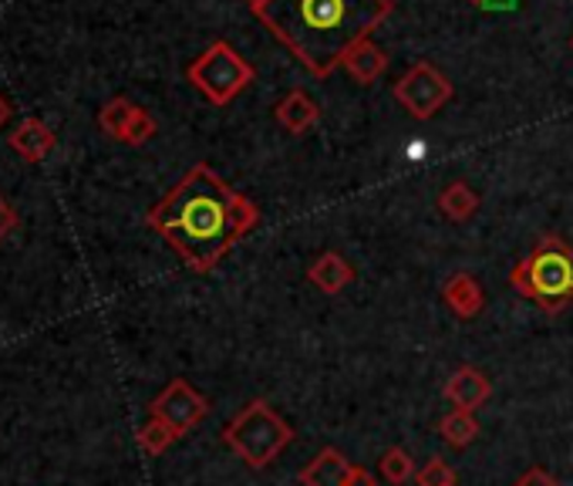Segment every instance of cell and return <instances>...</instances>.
Returning a JSON list of instances; mask_svg holds the SVG:
<instances>
[{
  "label": "cell",
  "mask_w": 573,
  "mask_h": 486,
  "mask_svg": "<svg viewBox=\"0 0 573 486\" xmlns=\"http://www.w3.org/2000/svg\"><path fill=\"white\" fill-rule=\"evenodd\" d=\"M146 224L190 271L209 274L260 224V210L199 162L149 210Z\"/></svg>",
  "instance_id": "cell-1"
},
{
  "label": "cell",
  "mask_w": 573,
  "mask_h": 486,
  "mask_svg": "<svg viewBox=\"0 0 573 486\" xmlns=\"http://www.w3.org/2000/svg\"><path fill=\"white\" fill-rule=\"evenodd\" d=\"M394 11L391 0H263L256 21L311 71L328 78L355 44L368 41Z\"/></svg>",
  "instance_id": "cell-2"
},
{
  "label": "cell",
  "mask_w": 573,
  "mask_h": 486,
  "mask_svg": "<svg viewBox=\"0 0 573 486\" xmlns=\"http://www.w3.org/2000/svg\"><path fill=\"white\" fill-rule=\"evenodd\" d=\"M509 284L540 304L547 315H560L573 301V247L553 234L540 237L537 247L513 268Z\"/></svg>",
  "instance_id": "cell-3"
},
{
  "label": "cell",
  "mask_w": 573,
  "mask_h": 486,
  "mask_svg": "<svg viewBox=\"0 0 573 486\" xmlns=\"http://www.w3.org/2000/svg\"><path fill=\"white\" fill-rule=\"evenodd\" d=\"M290 439H294V429L280 419V412H274L263 399L250 403L224 429V443L253 470L271 466L290 447Z\"/></svg>",
  "instance_id": "cell-4"
},
{
  "label": "cell",
  "mask_w": 573,
  "mask_h": 486,
  "mask_svg": "<svg viewBox=\"0 0 573 486\" xmlns=\"http://www.w3.org/2000/svg\"><path fill=\"white\" fill-rule=\"evenodd\" d=\"M186 78L196 92L213 105H230L240 92L253 84V65L227 41H213L209 48L186 68Z\"/></svg>",
  "instance_id": "cell-5"
},
{
  "label": "cell",
  "mask_w": 573,
  "mask_h": 486,
  "mask_svg": "<svg viewBox=\"0 0 573 486\" xmlns=\"http://www.w3.org/2000/svg\"><path fill=\"white\" fill-rule=\"evenodd\" d=\"M391 95L412 118L428 122L452 102V81L446 78V71H438L435 65L419 61L399 81H394Z\"/></svg>",
  "instance_id": "cell-6"
},
{
  "label": "cell",
  "mask_w": 573,
  "mask_h": 486,
  "mask_svg": "<svg viewBox=\"0 0 573 486\" xmlns=\"http://www.w3.org/2000/svg\"><path fill=\"white\" fill-rule=\"evenodd\" d=\"M149 416L162 419L175 436H186V432H193L209 416V403L203 399V395L190 382L172 378L165 385V392L149 406Z\"/></svg>",
  "instance_id": "cell-7"
},
{
  "label": "cell",
  "mask_w": 573,
  "mask_h": 486,
  "mask_svg": "<svg viewBox=\"0 0 573 486\" xmlns=\"http://www.w3.org/2000/svg\"><path fill=\"white\" fill-rule=\"evenodd\" d=\"M490 395H493V385L490 378L482 375L479 369H459L452 372V378L446 382V399L462 409V412H475L479 406H486L490 403Z\"/></svg>",
  "instance_id": "cell-8"
},
{
  "label": "cell",
  "mask_w": 573,
  "mask_h": 486,
  "mask_svg": "<svg viewBox=\"0 0 573 486\" xmlns=\"http://www.w3.org/2000/svg\"><path fill=\"white\" fill-rule=\"evenodd\" d=\"M277 122L290 132V136H303V132H311L318 122H321V105L303 92V88H294L287 92L277 109H274Z\"/></svg>",
  "instance_id": "cell-9"
},
{
  "label": "cell",
  "mask_w": 573,
  "mask_h": 486,
  "mask_svg": "<svg viewBox=\"0 0 573 486\" xmlns=\"http://www.w3.org/2000/svg\"><path fill=\"white\" fill-rule=\"evenodd\" d=\"M443 297H446V304H449V312H452L456 318H462V321H472V318L482 312V304H486V297H482V287H479L475 278L466 274V271H456V274L446 281Z\"/></svg>",
  "instance_id": "cell-10"
},
{
  "label": "cell",
  "mask_w": 573,
  "mask_h": 486,
  "mask_svg": "<svg viewBox=\"0 0 573 486\" xmlns=\"http://www.w3.org/2000/svg\"><path fill=\"white\" fill-rule=\"evenodd\" d=\"M341 68H344L351 78H355L358 84H375V81L388 71V55L368 37V41L355 44V48H351V52L344 55Z\"/></svg>",
  "instance_id": "cell-11"
},
{
  "label": "cell",
  "mask_w": 573,
  "mask_h": 486,
  "mask_svg": "<svg viewBox=\"0 0 573 486\" xmlns=\"http://www.w3.org/2000/svg\"><path fill=\"white\" fill-rule=\"evenodd\" d=\"M307 281H311L318 291L324 294H341L351 281H355V268L334 250H324L314 263H311V271H307Z\"/></svg>",
  "instance_id": "cell-12"
},
{
  "label": "cell",
  "mask_w": 573,
  "mask_h": 486,
  "mask_svg": "<svg viewBox=\"0 0 573 486\" xmlns=\"http://www.w3.org/2000/svg\"><path fill=\"white\" fill-rule=\"evenodd\" d=\"M351 470L355 466L344 460L341 450H324L311 460V466L300 470V483L303 486H347Z\"/></svg>",
  "instance_id": "cell-13"
},
{
  "label": "cell",
  "mask_w": 573,
  "mask_h": 486,
  "mask_svg": "<svg viewBox=\"0 0 573 486\" xmlns=\"http://www.w3.org/2000/svg\"><path fill=\"white\" fill-rule=\"evenodd\" d=\"M55 132L44 125L41 118H27V122H21L18 125V132L11 136V149L21 156V159H27V162H41L44 156H48L51 149H55Z\"/></svg>",
  "instance_id": "cell-14"
},
{
  "label": "cell",
  "mask_w": 573,
  "mask_h": 486,
  "mask_svg": "<svg viewBox=\"0 0 573 486\" xmlns=\"http://www.w3.org/2000/svg\"><path fill=\"white\" fill-rule=\"evenodd\" d=\"M438 210H443V216L452 219V224H466L479 210V193L469 183H449L438 193Z\"/></svg>",
  "instance_id": "cell-15"
},
{
  "label": "cell",
  "mask_w": 573,
  "mask_h": 486,
  "mask_svg": "<svg viewBox=\"0 0 573 486\" xmlns=\"http://www.w3.org/2000/svg\"><path fill=\"white\" fill-rule=\"evenodd\" d=\"M438 432H443V439L449 447H456V450H466L472 439L479 436V422H475V416L472 412H462V409H456V412H449L443 422H438Z\"/></svg>",
  "instance_id": "cell-16"
},
{
  "label": "cell",
  "mask_w": 573,
  "mask_h": 486,
  "mask_svg": "<svg viewBox=\"0 0 573 486\" xmlns=\"http://www.w3.org/2000/svg\"><path fill=\"white\" fill-rule=\"evenodd\" d=\"M136 109H139V105H131L128 99H112V102H105V109L99 112V125H102L105 136H112V139L122 143V136H125V128H128L131 115H136Z\"/></svg>",
  "instance_id": "cell-17"
},
{
  "label": "cell",
  "mask_w": 573,
  "mask_h": 486,
  "mask_svg": "<svg viewBox=\"0 0 573 486\" xmlns=\"http://www.w3.org/2000/svg\"><path fill=\"white\" fill-rule=\"evenodd\" d=\"M378 466H381V476L391 483V486H405L409 479H415V460L402 450V447H391L381 460H378Z\"/></svg>",
  "instance_id": "cell-18"
},
{
  "label": "cell",
  "mask_w": 573,
  "mask_h": 486,
  "mask_svg": "<svg viewBox=\"0 0 573 486\" xmlns=\"http://www.w3.org/2000/svg\"><path fill=\"white\" fill-rule=\"evenodd\" d=\"M175 439H180V436H175L162 419H149L146 426H142V432H139V447L149 453V456H159V453H165L172 443H175Z\"/></svg>",
  "instance_id": "cell-19"
},
{
  "label": "cell",
  "mask_w": 573,
  "mask_h": 486,
  "mask_svg": "<svg viewBox=\"0 0 573 486\" xmlns=\"http://www.w3.org/2000/svg\"><path fill=\"white\" fill-rule=\"evenodd\" d=\"M156 132H159L156 118H152L146 109H136V115H131V122H128V128H125L122 143H125V146H146V143L156 136Z\"/></svg>",
  "instance_id": "cell-20"
},
{
  "label": "cell",
  "mask_w": 573,
  "mask_h": 486,
  "mask_svg": "<svg viewBox=\"0 0 573 486\" xmlns=\"http://www.w3.org/2000/svg\"><path fill=\"white\" fill-rule=\"evenodd\" d=\"M419 486H456V470L446 460H428L419 473H415Z\"/></svg>",
  "instance_id": "cell-21"
},
{
  "label": "cell",
  "mask_w": 573,
  "mask_h": 486,
  "mask_svg": "<svg viewBox=\"0 0 573 486\" xmlns=\"http://www.w3.org/2000/svg\"><path fill=\"white\" fill-rule=\"evenodd\" d=\"M513 486H560L547 470H540V466H534V470H526Z\"/></svg>",
  "instance_id": "cell-22"
},
{
  "label": "cell",
  "mask_w": 573,
  "mask_h": 486,
  "mask_svg": "<svg viewBox=\"0 0 573 486\" xmlns=\"http://www.w3.org/2000/svg\"><path fill=\"white\" fill-rule=\"evenodd\" d=\"M14 227H18V210L0 196V240H4Z\"/></svg>",
  "instance_id": "cell-23"
},
{
  "label": "cell",
  "mask_w": 573,
  "mask_h": 486,
  "mask_svg": "<svg viewBox=\"0 0 573 486\" xmlns=\"http://www.w3.org/2000/svg\"><path fill=\"white\" fill-rule=\"evenodd\" d=\"M347 486H378V479H375V473H371V470H365V466H355V470H351V479H347Z\"/></svg>",
  "instance_id": "cell-24"
},
{
  "label": "cell",
  "mask_w": 573,
  "mask_h": 486,
  "mask_svg": "<svg viewBox=\"0 0 573 486\" xmlns=\"http://www.w3.org/2000/svg\"><path fill=\"white\" fill-rule=\"evenodd\" d=\"M11 112H14V109H11V102H8L4 95H0V125H4V122L11 118Z\"/></svg>",
  "instance_id": "cell-25"
},
{
  "label": "cell",
  "mask_w": 573,
  "mask_h": 486,
  "mask_svg": "<svg viewBox=\"0 0 573 486\" xmlns=\"http://www.w3.org/2000/svg\"><path fill=\"white\" fill-rule=\"evenodd\" d=\"M469 4H472V8H479V11H482V8H486V0H469Z\"/></svg>",
  "instance_id": "cell-26"
},
{
  "label": "cell",
  "mask_w": 573,
  "mask_h": 486,
  "mask_svg": "<svg viewBox=\"0 0 573 486\" xmlns=\"http://www.w3.org/2000/svg\"><path fill=\"white\" fill-rule=\"evenodd\" d=\"M247 4H250V11H253V8H260V4H263V0H247Z\"/></svg>",
  "instance_id": "cell-27"
},
{
  "label": "cell",
  "mask_w": 573,
  "mask_h": 486,
  "mask_svg": "<svg viewBox=\"0 0 573 486\" xmlns=\"http://www.w3.org/2000/svg\"><path fill=\"white\" fill-rule=\"evenodd\" d=\"M570 48H573V37H570Z\"/></svg>",
  "instance_id": "cell-28"
}]
</instances>
